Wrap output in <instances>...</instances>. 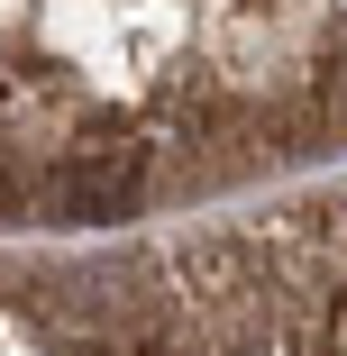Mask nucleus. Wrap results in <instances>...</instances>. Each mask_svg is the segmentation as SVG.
<instances>
[{"mask_svg": "<svg viewBox=\"0 0 347 356\" xmlns=\"http://www.w3.org/2000/svg\"><path fill=\"white\" fill-rule=\"evenodd\" d=\"M137 183H147V147H92L64 165L55 201H64V220H119L137 201Z\"/></svg>", "mask_w": 347, "mask_h": 356, "instance_id": "obj_1", "label": "nucleus"}]
</instances>
